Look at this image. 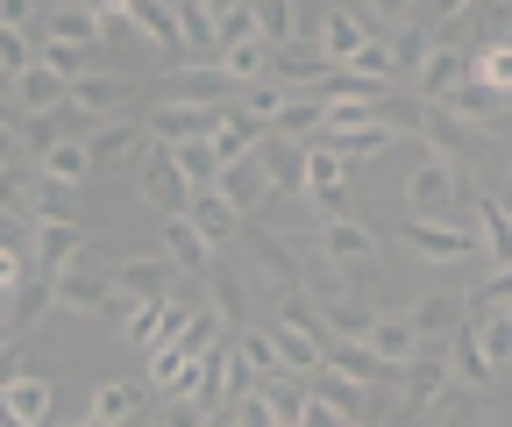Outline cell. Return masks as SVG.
Returning <instances> with one entry per match:
<instances>
[{
    "label": "cell",
    "mask_w": 512,
    "mask_h": 427,
    "mask_svg": "<svg viewBox=\"0 0 512 427\" xmlns=\"http://www.w3.org/2000/svg\"><path fill=\"white\" fill-rule=\"evenodd\" d=\"M505 171H512V164H505Z\"/></svg>",
    "instance_id": "f5cc1de1"
},
{
    "label": "cell",
    "mask_w": 512,
    "mask_h": 427,
    "mask_svg": "<svg viewBox=\"0 0 512 427\" xmlns=\"http://www.w3.org/2000/svg\"><path fill=\"white\" fill-rule=\"evenodd\" d=\"M0 406H8V420H22V427H50V385L36 371H8Z\"/></svg>",
    "instance_id": "44dd1931"
},
{
    "label": "cell",
    "mask_w": 512,
    "mask_h": 427,
    "mask_svg": "<svg viewBox=\"0 0 512 427\" xmlns=\"http://www.w3.org/2000/svg\"><path fill=\"white\" fill-rule=\"evenodd\" d=\"M36 171H43V186H86V178H93L86 136H57V143H43V150H36Z\"/></svg>",
    "instance_id": "5bb4252c"
},
{
    "label": "cell",
    "mask_w": 512,
    "mask_h": 427,
    "mask_svg": "<svg viewBox=\"0 0 512 427\" xmlns=\"http://www.w3.org/2000/svg\"><path fill=\"white\" fill-rule=\"evenodd\" d=\"M185 214H192V228H200V235L214 242V250H228V242L242 235V207H235V200H228L221 186H200Z\"/></svg>",
    "instance_id": "4fadbf2b"
},
{
    "label": "cell",
    "mask_w": 512,
    "mask_h": 427,
    "mask_svg": "<svg viewBox=\"0 0 512 427\" xmlns=\"http://www.w3.org/2000/svg\"><path fill=\"white\" fill-rule=\"evenodd\" d=\"M171 164L185 171V186L200 193V186H221V171H228V157L214 150V136H200V143H178L171 150Z\"/></svg>",
    "instance_id": "83f0119b"
},
{
    "label": "cell",
    "mask_w": 512,
    "mask_h": 427,
    "mask_svg": "<svg viewBox=\"0 0 512 427\" xmlns=\"http://www.w3.org/2000/svg\"><path fill=\"white\" fill-rule=\"evenodd\" d=\"M406 250L427 257V264H463V257H484V235L456 228V221H413L406 214Z\"/></svg>",
    "instance_id": "5b68a950"
},
{
    "label": "cell",
    "mask_w": 512,
    "mask_h": 427,
    "mask_svg": "<svg viewBox=\"0 0 512 427\" xmlns=\"http://www.w3.org/2000/svg\"><path fill=\"white\" fill-rule=\"evenodd\" d=\"M349 178V157L328 150V143H306V186H342Z\"/></svg>",
    "instance_id": "ab89813d"
},
{
    "label": "cell",
    "mask_w": 512,
    "mask_h": 427,
    "mask_svg": "<svg viewBox=\"0 0 512 427\" xmlns=\"http://www.w3.org/2000/svg\"><path fill=\"white\" fill-rule=\"evenodd\" d=\"M370 349H377L384 363H392V371H406V363L427 349V335H420V321L399 307V314H377V328H370Z\"/></svg>",
    "instance_id": "e0dca14e"
},
{
    "label": "cell",
    "mask_w": 512,
    "mask_h": 427,
    "mask_svg": "<svg viewBox=\"0 0 512 427\" xmlns=\"http://www.w3.org/2000/svg\"><path fill=\"white\" fill-rule=\"evenodd\" d=\"M43 65V50L22 36V29H0V72H8V86L22 79V72H36Z\"/></svg>",
    "instance_id": "8d00e7d4"
},
{
    "label": "cell",
    "mask_w": 512,
    "mask_h": 427,
    "mask_svg": "<svg viewBox=\"0 0 512 427\" xmlns=\"http://www.w3.org/2000/svg\"><path fill=\"white\" fill-rule=\"evenodd\" d=\"M8 107H22L29 121H43L50 107H72V79H57L50 65H36V72H22V79L8 86Z\"/></svg>",
    "instance_id": "2e32d148"
},
{
    "label": "cell",
    "mask_w": 512,
    "mask_h": 427,
    "mask_svg": "<svg viewBox=\"0 0 512 427\" xmlns=\"http://www.w3.org/2000/svg\"><path fill=\"white\" fill-rule=\"evenodd\" d=\"M185 371H192V356H185L178 342H164L157 356H143V385H150V392H164V399H178Z\"/></svg>",
    "instance_id": "4dcf8cb0"
},
{
    "label": "cell",
    "mask_w": 512,
    "mask_h": 427,
    "mask_svg": "<svg viewBox=\"0 0 512 427\" xmlns=\"http://www.w3.org/2000/svg\"><path fill=\"white\" fill-rule=\"evenodd\" d=\"M171 257L157 250V257H121L114 264V321H128V314H136V307H164V292H171Z\"/></svg>",
    "instance_id": "3957f363"
},
{
    "label": "cell",
    "mask_w": 512,
    "mask_h": 427,
    "mask_svg": "<svg viewBox=\"0 0 512 427\" xmlns=\"http://www.w3.org/2000/svg\"><path fill=\"white\" fill-rule=\"evenodd\" d=\"M235 8H249V0H200V15H207V22H214V36H221V22H228V15H235Z\"/></svg>",
    "instance_id": "7dc6e473"
},
{
    "label": "cell",
    "mask_w": 512,
    "mask_h": 427,
    "mask_svg": "<svg viewBox=\"0 0 512 427\" xmlns=\"http://www.w3.org/2000/svg\"><path fill=\"white\" fill-rule=\"evenodd\" d=\"M0 29H36V0H0Z\"/></svg>",
    "instance_id": "bcb514c9"
},
{
    "label": "cell",
    "mask_w": 512,
    "mask_h": 427,
    "mask_svg": "<svg viewBox=\"0 0 512 427\" xmlns=\"http://www.w3.org/2000/svg\"><path fill=\"white\" fill-rule=\"evenodd\" d=\"M143 399H157L150 385H136V378H100L93 385V399H86V413L93 420H107V427H121V420H136L143 413Z\"/></svg>",
    "instance_id": "d6986e66"
},
{
    "label": "cell",
    "mask_w": 512,
    "mask_h": 427,
    "mask_svg": "<svg viewBox=\"0 0 512 427\" xmlns=\"http://www.w3.org/2000/svg\"><path fill=\"white\" fill-rule=\"evenodd\" d=\"M235 349L256 363V371H264V385H271V378H285V356H278V335H271V328H242V335H235Z\"/></svg>",
    "instance_id": "d590c367"
},
{
    "label": "cell",
    "mask_w": 512,
    "mask_h": 427,
    "mask_svg": "<svg viewBox=\"0 0 512 427\" xmlns=\"http://www.w3.org/2000/svg\"><path fill=\"white\" fill-rule=\"evenodd\" d=\"M384 50H392V65H399V72H413V79H420V65L434 57V29H427V22H406V29L384 36Z\"/></svg>",
    "instance_id": "f546056e"
},
{
    "label": "cell",
    "mask_w": 512,
    "mask_h": 427,
    "mask_svg": "<svg viewBox=\"0 0 512 427\" xmlns=\"http://www.w3.org/2000/svg\"><path fill=\"white\" fill-rule=\"evenodd\" d=\"M249 22H256V36H264L271 50L299 43V8L292 0H249Z\"/></svg>",
    "instance_id": "f1b7e54d"
},
{
    "label": "cell",
    "mask_w": 512,
    "mask_h": 427,
    "mask_svg": "<svg viewBox=\"0 0 512 427\" xmlns=\"http://www.w3.org/2000/svg\"><path fill=\"white\" fill-rule=\"evenodd\" d=\"M93 242H100V235H93L86 221H64V214H36V271H43V278H57V271L72 264V257H86Z\"/></svg>",
    "instance_id": "52a82bcc"
},
{
    "label": "cell",
    "mask_w": 512,
    "mask_h": 427,
    "mask_svg": "<svg viewBox=\"0 0 512 427\" xmlns=\"http://www.w3.org/2000/svg\"><path fill=\"white\" fill-rule=\"evenodd\" d=\"M370 22H384V29H406V22H420V0H370Z\"/></svg>",
    "instance_id": "7bdbcfd3"
},
{
    "label": "cell",
    "mask_w": 512,
    "mask_h": 427,
    "mask_svg": "<svg viewBox=\"0 0 512 427\" xmlns=\"http://www.w3.org/2000/svg\"><path fill=\"white\" fill-rule=\"evenodd\" d=\"M477 235H484V264H491V271H505V264H512V214L498 207V193H491V186L477 193Z\"/></svg>",
    "instance_id": "cb8c5ba5"
},
{
    "label": "cell",
    "mask_w": 512,
    "mask_h": 427,
    "mask_svg": "<svg viewBox=\"0 0 512 427\" xmlns=\"http://www.w3.org/2000/svg\"><path fill=\"white\" fill-rule=\"evenodd\" d=\"M136 193H143V200H150L157 214H185V207H192V186H185V171L171 164V150H164V143H150V150H143Z\"/></svg>",
    "instance_id": "30bf717a"
},
{
    "label": "cell",
    "mask_w": 512,
    "mask_h": 427,
    "mask_svg": "<svg viewBox=\"0 0 512 427\" xmlns=\"http://www.w3.org/2000/svg\"><path fill=\"white\" fill-rule=\"evenodd\" d=\"M271 57H278V50H271L264 36H242V43H221V50H214V65H221L235 86H256V79H271Z\"/></svg>",
    "instance_id": "7402d4cb"
},
{
    "label": "cell",
    "mask_w": 512,
    "mask_h": 427,
    "mask_svg": "<svg viewBox=\"0 0 512 427\" xmlns=\"http://www.w3.org/2000/svg\"><path fill=\"white\" fill-rule=\"evenodd\" d=\"M448 385H456V349H448V342H427L406 371H399V406H406V413H427Z\"/></svg>",
    "instance_id": "277c9868"
},
{
    "label": "cell",
    "mask_w": 512,
    "mask_h": 427,
    "mask_svg": "<svg viewBox=\"0 0 512 427\" xmlns=\"http://www.w3.org/2000/svg\"><path fill=\"white\" fill-rule=\"evenodd\" d=\"M299 427H363L342 399H328V392H306L299 399Z\"/></svg>",
    "instance_id": "f35d334b"
},
{
    "label": "cell",
    "mask_w": 512,
    "mask_h": 427,
    "mask_svg": "<svg viewBox=\"0 0 512 427\" xmlns=\"http://www.w3.org/2000/svg\"><path fill=\"white\" fill-rule=\"evenodd\" d=\"M470 8H477V0H427V8H420V22H427V29H448V22H463Z\"/></svg>",
    "instance_id": "ee69618b"
},
{
    "label": "cell",
    "mask_w": 512,
    "mask_h": 427,
    "mask_svg": "<svg viewBox=\"0 0 512 427\" xmlns=\"http://www.w3.org/2000/svg\"><path fill=\"white\" fill-rule=\"evenodd\" d=\"M57 8H100V0H57Z\"/></svg>",
    "instance_id": "c3c4849f"
},
{
    "label": "cell",
    "mask_w": 512,
    "mask_h": 427,
    "mask_svg": "<svg viewBox=\"0 0 512 427\" xmlns=\"http://www.w3.org/2000/svg\"><path fill=\"white\" fill-rule=\"evenodd\" d=\"M470 328H477L484 363H491V371H505V363H512V314H505V307H470Z\"/></svg>",
    "instance_id": "4316f807"
},
{
    "label": "cell",
    "mask_w": 512,
    "mask_h": 427,
    "mask_svg": "<svg viewBox=\"0 0 512 427\" xmlns=\"http://www.w3.org/2000/svg\"><path fill=\"white\" fill-rule=\"evenodd\" d=\"M228 427H278V399H271V385H264V392H249V399H235V406H228Z\"/></svg>",
    "instance_id": "60d3db41"
},
{
    "label": "cell",
    "mask_w": 512,
    "mask_h": 427,
    "mask_svg": "<svg viewBox=\"0 0 512 427\" xmlns=\"http://www.w3.org/2000/svg\"><path fill=\"white\" fill-rule=\"evenodd\" d=\"M207 307H214V314H221L235 335L249 328V307H242V278H235V271H214V278H207Z\"/></svg>",
    "instance_id": "d6a6232c"
},
{
    "label": "cell",
    "mask_w": 512,
    "mask_h": 427,
    "mask_svg": "<svg viewBox=\"0 0 512 427\" xmlns=\"http://www.w3.org/2000/svg\"><path fill=\"white\" fill-rule=\"evenodd\" d=\"M207 427H228V413H214V420H207Z\"/></svg>",
    "instance_id": "681fc988"
},
{
    "label": "cell",
    "mask_w": 512,
    "mask_h": 427,
    "mask_svg": "<svg viewBox=\"0 0 512 427\" xmlns=\"http://www.w3.org/2000/svg\"><path fill=\"white\" fill-rule=\"evenodd\" d=\"M406 314L420 321V335H427V342H448V335H456V328L470 321V299H448V292H427V299H413Z\"/></svg>",
    "instance_id": "d4e9b609"
},
{
    "label": "cell",
    "mask_w": 512,
    "mask_h": 427,
    "mask_svg": "<svg viewBox=\"0 0 512 427\" xmlns=\"http://www.w3.org/2000/svg\"><path fill=\"white\" fill-rule=\"evenodd\" d=\"M470 29H477V50L512 43V0H477V8H470Z\"/></svg>",
    "instance_id": "e575fe53"
},
{
    "label": "cell",
    "mask_w": 512,
    "mask_h": 427,
    "mask_svg": "<svg viewBox=\"0 0 512 427\" xmlns=\"http://www.w3.org/2000/svg\"><path fill=\"white\" fill-rule=\"evenodd\" d=\"M214 413H207V399H192V392H178V399H164V427H207Z\"/></svg>",
    "instance_id": "b9f144b4"
},
{
    "label": "cell",
    "mask_w": 512,
    "mask_h": 427,
    "mask_svg": "<svg viewBox=\"0 0 512 427\" xmlns=\"http://www.w3.org/2000/svg\"><path fill=\"white\" fill-rule=\"evenodd\" d=\"M8 427H22V420H8Z\"/></svg>",
    "instance_id": "816d5d0a"
},
{
    "label": "cell",
    "mask_w": 512,
    "mask_h": 427,
    "mask_svg": "<svg viewBox=\"0 0 512 427\" xmlns=\"http://www.w3.org/2000/svg\"><path fill=\"white\" fill-rule=\"evenodd\" d=\"M157 136H150V121H100V129L86 136V150H93V171H107V164H128L136 150H150Z\"/></svg>",
    "instance_id": "9a60e30c"
},
{
    "label": "cell",
    "mask_w": 512,
    "mask_h": 427,
    "mask_svg": "<svg viewBox=\"0 0 512 427\" xmlns=\"http://www.w3.org/2000/svg\"><path fill=\"white\" fill-rule=\"evenodd\" d=\"M43 36H50V43H86V50H100V43H107V22H100V8H50V15H43Z\"/></svg>",
    "instance_id": "484cf974"
},
{
    "label": "cell",
    "mask_w": 512,
    "mask_h": 427,
    "mask_svg": "<svg viewBox=\"0 0 512 427\" xmlns=\"http://www.w3.org/2000/svg\"><path fill=\"white\" fill-rule=\"evenodd\" d=\"M50 285H57V307L64 314H107L114 307V264L100 257V242H93L86 257H72Z\"/></svg>",
    "instance_id": "7a4b0ae2"
},
{
    "label": "cell",
    "mask_w": 512,
    "mask_h": 427,
    "mask_svg": "<svg viewBox=\"0 0 512 427\" xmlns=\"http://www.w3.org/2000/svg\"><path fill=\"white\" fill-rule=\"evenodd\" d=\"M505 299H512V264H505V271H491V278H484V292H477V299H470V307H505Z\"/></svg>",
    "instance_id": "f6af8a7d"
},
{
    "label": "cell",
    "mask_w": 512,
    "mask_h": 427,
    "mask_svg": "<svg viewBox=\"0 0 512 427\" xmlns=\"http://www.w3.org/2000/svg\"><path fill=\"white\" fill-rule=\"evenodd\" d=\"M256 164H264V178H271V193H306V143L299 136H264L256 143Z\"/></svg>",
    "instance_id": "8fae6325"
},
{
    "label": "cell",
    "mask_w": 512,
    "mask_h": 427,
    "mask_svg": "<svg viewBox=\"0 0 512 427\" xmlns=\"http://www.w3.org/2000/svg\"><path fill=\"white\" fill-rule=\"evenodd\" d=\"M456 207H463V171H456V157L427 150V157L413 164V178H406V214H413V221H456Z\"/></svg>",
    "instance_id": "6da1fadb"
},
{
    "label": "cell",
    "mask_w": 512,
    "mask_h": 427,
    "mask_svg": "<svg viewBox=\"0 0 512 427\" xmlns=\"http://www.w3.org/2000/svg\"><path fill=\"white\" fill-rule=\"evenodd\" d=\"M43 65H50L57 79H72V86H79V79L93 72V50H86V43H50V36H43Z\"/></svg>",
    "instance_id": "74e56055"
},
{
    "label": "cell",
    "mask_w": 512,
    "mask_h": 427,
    "mask_svg": "<svg viewBox=\"0 0 512 427\" xmlns=\"http://www.w3.org/2000/svg\"><path fill=\"white\" fill-rule=\"evenodd\" d=\"M463 79H470V57H463V50H448V43H434V57L420 65V100H427V107H441Z\"/></svg>",
    "instance_id": "603a6c76"
},
{
    "label": "cell",
    "mask_w": 512,
    "mask_h": 427,
    "mask_svg": "<svg viewBox=\"0 0 512 427\" xmlns=\"http://www.w3.org/2000/svg\"><path fill=\"white\" fill-rule=\"evenodd\" d=\"M221 193H228V200H235V207L249 214L256 200H264V193H271V178H264V164H256V157H235V164L221 171Z\"/></svg>",
    "instance_id": "1f68e13d"
},
{
    "label": "cell",
    "mask_w": 512,
    "mask_h": 427,
    "mask_svg": "<svg viewBox=\"0 0 512 427\" xmlns=\"http://www.w3.org/2000/svg\"><path fill=\"white\" fill-rule=\"evenodd\" d=\"M157 250L171 257L178 278H200V285H207V278L221 271V250H214L200 228H192V214H164V242H157Z\"/></svg>",
    "instance_id": "8992f818"
},
{
    "label": "cell",
    "mask_w": 512,
    "mask_h": 427,
    "mask_svg": "<svg viewBox=\"0 0 512 427\" xmlns=\"http://www.w3.org/2000/svg\"><path fill=\"white\" fill-rule=\"evenodd\" d=\"M292 100H299V86H285V79H256V86H242V93H235L228 107H242V114L256 121V129L271 136L278 121H285V107H292Z\"/></svg>",
    "instance_id": "ffe728a7"
},
{
    "label": "cell",
    "mask_w": 512,
    "mask_h": 427,
    "mask_svg": "<svg viewBox=\"0 0 512 427\" xmlns=\"http://www.w3.org/2000/svg\"><path fill=\"white\" fill-rule=\"evenodd\" d=\"M505 314H512V299H505Z\"/></svg>",
    "instance_id": "f907efd6"
},
{
    "label": "cell",
    "mask_w": 512,
    "mask_h": 427,
    "mask_svg": "<svg viewBox=\"0 0 512 427\" xmlns=\"http://www.w3.org/2000/svg\"><path fill=\"white\" fill-rule=\"evenodd\" d=\"M470 79H484L491 93L512 100V43H491V50H470Z\"/></svg>",
    "instance_id": "836d02e7"
},
{
    "label": "cell",
    "mask_w": 512,
    "mask_h": 427,
    "mask_svg": "<svg viewBox=\"0 0 512 427\" xmlns=\"http://www.w3.org/2000/svg\"><path fill=\"white\" fill-rule=\"evenodd\" d=\"M313 36H320V50H328V65H356V57L377 43V36H370V22H363V15H349V8H328Z\"/></svg>",
    "instance_id": "7c38bea8"
},
{
    "label": "cell",
    "mask_w": 512,
    "mask_h": 427,
    "mask_svg": "<svg viewBox=\"0 0 512 427\" xmlns=\"http://www.w3.org/2000/svg\"><path fill=\"white\" fill-rule=\"evenodd\" d=\"M136 100V86H128L121 72H86L79 86H72V107L79 114H93V121H121V107Z\"/></svg>",
    "instance_id": "ac0fdd59"
},
{
    "label": "cell",
    "mask_w": 512,
    "mask_h": 427,
    "mask_svg": "<svg viewBox=\"0 0 512 427\" xmlns=\"http://www.w3.org/2000/svg\"><path fill=\"white\" fill-rule=\"evenodd\" d=\"M313 250L328 257V264H342V271H363V264H377V228L356 221V214L320 221V228H313Z\"/></svg>",
    "instance_id": "ba28073f"
},
{
    "label": "cell",
    "mask_w": 512,
    "mask_h": 427,
    "mask_svg": "<svg viewBox=\"0 0 512 427\" xmlns=\"http://www.w3.org/2000/svg\"><path fill=\"white\" fill-rule=\"evenodd\" d=\"M214 129H221V107H207V100H157V114H150V136H157L164 150L200 143V136H214Z\"/></svg>",
    "instance_id": "9c48e42d"
}]
</instances>
